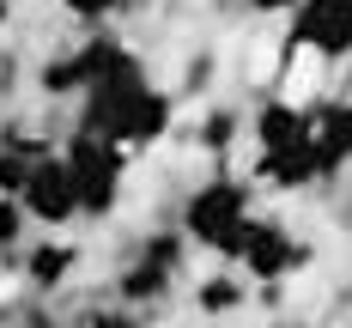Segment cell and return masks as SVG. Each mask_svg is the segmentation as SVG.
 I'll list each match as a JSON object with an SVG mask.
<instances>
[{"mask_svg":"<svg viewBox=\"0 0 352 328\" xmlns=\"http://www.w3.org/2000/svg\"><path fill=\"white\" fill-rule=\"evenodd\" d=\"M310 140V109L298 104H261L255 109V146L261 152H285V146Z\"/></svg>","mask_w":352,"mask_h":328,"instance_id":"cell-10","label":"cell"},{"mask_svg":"<svg viewBox=\"0 0 352 328\" xmlns=\"http://www.w3.org/2000/svg\"><path fill=\"white\" fill-rule=\"evenodd\" d=\"M61 6H67V12L79 19V25H104L109 12L122 6V0H61Z\"/></svg>","mask_w":352,"mask_h":328,"instance_id":"cell-17","label":"cell"},{"mask_svg":"<svg viewBox=\"0 0 352 328\" xmlns=\"http://www.w3.org/2000/svg\"><path fill=\"white\" fill-rule=\"evenodd\" d=\"M73 267H79V250H73V243H61V237H49V243H36V250L25 255V280H31L36 292L67 286Z\"/></svg>","mask_w":352,"mask_h":328,"instance_id":"cell-11","label":"cell"},{"mask_svg":"<svg viewBox=\"0 0 352 328\" xmlns=\"http://www.w3.org/2000/svg\"><path fill=\"white\" fill-rule=\"evenodd\" d=\"M310 146H316L322 177H334L340 164H352V104H328L310 116Z\"/></svg>","mask_w":352,"mask_h":328,"instance_id":"cell-8","label":"cell"},{"mask_svg":"<svg viewBox=\"0 0 352 328\" xmlns=\"http://www.w3.org/2000/svg\"><path fill=\"white\" fill-rule=\"evenodd\" d=\"M6 19H12V0H0V31H6Z\"/></svg>","mask_w":352,"mask_h":328,"instance_id":"cell-20","label":"cell"},{"mask_svg":"<svg viewBox=\"0 0 352 328\" xmlns=\"http://www.w3.org/2000/svg\"><path fill=\"white\" fill-rule=\"evenodd\" d=\"M170 98L158 91V85H134L128 91V109H122V134L116 140L128 146V152H140V146H158L164 134H170Z\"/></svg>","mask_w":352,"mask_h":328,"instance_id":"cell-7","label":"cell"},{"mask_svg":"<svg viewBox=\"0 0 352 328\" xmlns=\"http://www.w3.org/2000/svg\"><path fill=\"white\" fill-rule=\"evenodd\" d=\"M31 177V152H19V146H0V195H19Z\"/></svg>","mask_w":352,"mask_h":328,"instance_id":"cell-14","label":"cell"},{"mask_svg":"<svg viewBox=\"0 0 352 328\" xmlns=\"http://www.w3.org/2000/svg\"><path fill=\"white\" fill-rule=\"evenodd\" d=\"M36 85H43L49 98H73V91H85V79H79V61H73V55L43 61V67H36Z\"/></svg>","mask_w":352,"mask_h":328,"instance_id":"cell-13","label":"cell"},{"mask_svg":"<svg viewBox=\"0 0 352 328\" xmlns=\"http://www.w3.org/2000/svg\"><path fill=\"white\" fill-rule=\"evenodd\" d=\"M61 158H67V171H73L79 213H85V219H109V213H116V201H122V177H128V146L79 128Z\"/></svg>","mask_w":352,"mask_h":328,"instance_id":"cell-2","label":"cell"},{"mask_svg":"<svg viewBox=\"0 0 352 328\" xmlns=\"http://www.w3.org/2000/svg\"><path fill=\"white\" fill-rule=\"evenodd\" d=\"M243 298H249L243 274H212V280L195 286V310L201 316H231V310H243Z\"/></svg>","mask_w":352,"mask_h":328,"instance_id":"cell-12","label":"cell"},{"mask_svg":"<svg viewBox=\"0 0 352 328\" xmlns=\"http://www.w3.org/2000/svg\"><path fill=\"white\" fill-rule=\"evenodd\" d=\"M182 237L237 267V250H243V237H249V182L219 177L207 188H195L188 207H182Z\"/></svg>","mask_w":352,"mask_h":328,"instance_id":"cell-1","label":"cell"},{"mask_svg":"<svg viewBox=\"0 0 352 328\" xmlns=\"http://www.w3.org/2000/svg\"><path fill=\"white\" fill-rule=\"evenodd\" d=\"M231 140H237V116H231V109H212L207 128H201V146H207V152H225Z\"/></svg>","mask_w":352,"mask_h":328,"instance_id":"cell-15","label":"cell"},{"mask_svg":"<svg viewBox=\"0 0 352 328\" xmlns=\"http://www.w3.org/2000/svg\"><path fill=\"white\" fill-rule=\"evenodd\" d=\"M91 328H140L134 316H122V310H104V316H91Z\"/></svg>","mask_w":352,"mask_h":328,"instance_id":"cell-18","label":"cell"},{"mask_svg":"<svg viewBox=\"0 0 352 328\" xmlns=\"http://www.w3.org/2000/svg\"><path fill=\"white\" fill-rule=\"evenodd\" d=\"M25 237V207H19V195H0V250H12Z\"/></svg>","mask_w":352,"mask_h":328,"instance_id":"cell-16","label":"cell"},{"mask_svg":"<svg viewBox=\"0 0 352 328\" xmlns=\"http://www.w3.org/2000/svg\"><path fill=\"white\" fill-rule=\"evenodd\" d=\"M292 49H310L322 61L352 55V0H298L292 6Z\"/></svg>","mask_w":352,"mask_h":328,"instance_id":"cell-4","label":"cell"},{"mask_svg":"<svg viewBox=\"0 0 352 328\" xmlns=\"http://www.w3.org/2000/svg\"><path fill=\"white\" fill-rule=\"evenodd\" d=\"M176 267H182V243H176V237H152L140 250V261L122 274V298H128V304H158V298L170 292Z\"/></svg>","mask_w":352,"mask_h":328,"instance_id":"cell-6","label":"cell"},{"mask_svg":"<svg viewBox=\"0 0 352 328\" xmlns=\"http://www.w3.org/2000/svg\"><path fill=\"white\" fill-rule=\"evenodd\" d=\"M249 12H292V6H298V0H243Z\"/></svg>","mask_w":352,"mask_h":328,"instance_id":"cell-19","label":"cell"},{"mask_svg":"<svg viewBox=\"0 0 352 328\" xmlns=\"http://www.w3.org/2000/svg\"><path fill=\"white\" fill-rule=\"evenodd\" d=\"M255 177L267 182V188H310L322 182V164H316V146H285V152H261L255 158Z\"/></svg>","mask_w":352,"mask_h":328,"instance_id":"cell-9","label":"cell"},{"mask_svg":"<svg viewBox=\"0 0 352 328\" xmlns=\"http://www.w3.org/2000/svg\"><path fill=\"white\" fill-rule=\"evenodd\" d=\"M19 207H25V219H36V225H67V219L79 213L67 158H55V152L31 158V177H25V188H19Z\"/></svg>","mask_w":352,"mask_h":328,"instance_id":"cell-5","label":"cell"},{"mask_svg":"<svg viewBox=\"0 0 352 328\" xmlns=\"http://www.w3.org/2000/svg\"><path fill=\"white\" fill-rule=\"evenodd\" d=\"M237 267H243V280L280 286L298 267H310V243H298L292 231H280V219H255L249 213V237H243V250H237Z\"/></svg>","mask_w":352,"mask_h":328,"instance_id":"cell-3","label":"cell"},{"mask_svg":"<svg viewBox=\"0 0 352 328\" xmlns=\"http://www.w3.org/2000/svg\"><path fill=\"white\" fill-rule=\"evenodd\" d=\"M346 61H352V55H346ZM346 73H352V67H346Z\"/></svg>","mask_w":352,"mask_h":328,"instance_id":"cell-21","label":"cell"}]
</instances>
